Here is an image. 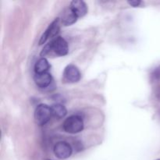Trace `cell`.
I'll use <instances>...</instances> for the list:
<instances>
[{
    "mask_svg": "<svg viewBox=\"0 0 160 160\" xmlns=\"http://www.w3.org/2000/svg\"><path fill=\"white\" fill-rule=\"evenodd\" d=\"M62 128L69 134H78L84 129V121L80 116H70L65 120Z\"/></svg>",
    "mask_w": 160,
    "mask_h": 160,
    "instance_id": "obj_1",
    "label": "cell"
},
{
    "mask_svg": "<svg viewBox=\"0 0 160 160\" xmlns=\"http://www.w3.org/2000/svg\"><path fill=\"white\" fill-rule=\"evenodd\" d=\"M52 117L51 107L46 104H39L34 110V120L39 126L46 124Z\"/></svg>",
    "mask_w": 160,
    "mask_h": 160,
    "instance_id": "obj_2",
    "label": "cell"
},
{
    "mask_svg": "<svg viewBox=\"0 0 160 160\" xmlns=\"http://www.w3.org/2000/svg\"><path fill=\"white\" fill-rule=\"evenodd\" d=\"M52 51L54 52L56 55L60 56H66L68 53L69 47L67 41L60 36H57L55 38L52 39L49 42Z\"/></svg>",
    "mask_w": 160,
    "mask_h": 160,
    "instance_id": "obj_3",
    "label": "cell"
},
{
    "mask_svg": "<svg viewBox=\"0 0 160 160\" xmlns=\"http://www.w3.org/2000/svg\"><path fill=\"white\" fill-rule=\"evenodd\" d=\"M59 20L60 19L56 18L48 25V27L47 28V29L45 30V32L43 33V34L41 37L40 40H39V45H43L46 42V41L48 39H53L56 38V36L57 35L59 31Z\"/></svg>",
    "mask_w": 160,
    "mask_h": 160,
    "instance_id": "obj_4",
    "label": "cell"
},
{
    "mask_svg": "<svg viewBox=\"0 0 160 160\" xmlns=\"http://www.w3.org/2000/svg\"><path fill=\"white\" fill-rule=\"evenodd\" d=\"M53 152L54 154L58 159H66L70 157L72 155L71 146L69 143L66 142H59L55 145L53 148Z\"/></svg>",
    "mask_w": 160,
    "mask_h": 160,
    "instance_id": "obj_5",
    "label": "cell"
},
{
    "mask_svg": "<svg viewBox=\"0 0 160 160\" xmlns=\"http://www.w3.org/2000/svg\"><path fill=\"white\" fill-rule=\"evenodd\" d=\"M81 74L79 69L73 64L67 66L63 71V78L69 83H76L81 80Z\"/></svg>",
    "mask_w": 160,
    "mask_h": 160,
    "instance_id": "obj_6",
    "label": "cell"
},
{
    "mask_svg": "<svg viewBox=\"0 0 160 160\" xmlns=\"http://www.w3.org/2000/svg\"><path fill=\"white\" fill-rule=\"evenodd\" d=\"M34 81L38 87L41 88H45L51 84L52 81V77L48 72L43 73H35Z\"/></svg>",
    "mask_w": 160,
    "mask_h": 160,
    "instance_id": "obj_7",
    "label": "cell"
},
{
    "mask_svg": "<svg viewBox=\"0 0 160 160\" xmlns=\"http://www.w3.org/2000/svg\"><path fill=\"white\" fill-rule=\"evenodd\" d=\"M70 8L76 14L78 18L84 17L88 12L87 4L82 0H73V1H72L70 2Z\"/></svg>",
    "mask_w": 160,
    "mask_h": 160,
    "instance_id": "obj_8",
    "label": "cell"
},
{
    "mask_svg": "<svg viewBox=\"0 0 160 160\" xmlns=\"http://www.w3.org/2000/svg\"><path fill=\"white\" fill-rule=\"evenodd\" d=\"M78 17H77L76 14L69 7L63 11L60 20L63 26H70L73 24L78 20Z\"/></svg>",
    "mask_w": 160,
    "mask_h": 160,
    "instance_id": "obj_9",
    "label": "cell"
},
{
    "mask_svg": "<svg viewBox=\"0 0 160 160\" xmlns=\"http://www.w3.org/2000/svg\"><path fill=\"white\" fill-rule=\"evenodd\" d=\"M52 115L56 119L63 118L67 114V110L63 105L60 103H56L51 106Z\"/></svg>",
    "mask_w": 160,
    "mask_h": 160,
    "instance_id": "obj_10",
    "label": "cell"
},
{
    "mask_svg": "<svg viewBox=\"0 0 160 160\" xmlns=\"http://www.w3.org/2000/svg\"><path fill=\"white\" fill-rule=\"evenodd\" d=\"M50 69V64L45 58H41L36 62L34 65V72L35 73H47Z\"/></svg>",
    "mask_w": 160,
    "mask_h": 160,
    "instance_id": "obj_11",
    "label": "cell"
},
{
    "mask_svg": "<svg viewBox=\"0 0 160 160\" xmlns=\"http://www.w3.org/2000/svg\"><path fill=\"white\" fill-rule=\"evenodd\" d=\"M150 78L152 82H160V66L153 70L150 75Z\"/></svg>",
    "mask_w": 160,
    "mask_h": 160,
    "instance_id": "obj_12",
    "label": "cell"
},
{
    "mask_svg": "<svg viewBox=\"0 0 160 160\" xmlns=\"http://www.w3.org/2000/svg\"><path fill=\"white\" fill-rule=\"evenodd\" d=\"M128 2L130 6H133V7H138V6H140L142 2L140 1V0H134V1H128Z\"/></svg>",
    "mask_w": 160,
    "mask_h": 160,
    "instance_id": "obj_13",
    "label": "cell"
},
{
    "mask_svg": "<svg viewBox=\"0 0 160 160\" xmlns=\"http://www.w3.org/2000/svg\"><path fill=\"white\" fill-rule=\"evenodd\" d=\"M155 95H156V98H157L158 101L160 102V85L156 88V92H155Z\"/></svg>",
    "mask_w": 160,
    "mask_h": 160,
    "instance_id": "obj_14",
    "label": "cell"
},
{
    "mask_svg": "<svg viewBox=\"0 0 160 160\" xmlns=\"http://www.w3.org/2000/svg\"><path fill=\"white\" fill-rule=\"evenodd\" d=\"M159 117H160V110H159Z\"/></svg>",
    "mask_w": 160,
    "mask_h": 160,
    "instance_id": "obj_15",
    "label": "cell"
},
{
    "mask_svg": "<svg viewBox=\"0 0 160 160\" xmlns=\"http://www.w3.org/2000/svg\"><path fill=\"white\" fill-rule=\"evenodd\" d=\"M46 160H51V159H46Z\"/></svg>",
    "mask_w": 160,
    "mask_h": 160,
    "instance_id": "obj_16",
    "label": "cell"
},
{
    "mask_svg": "<svg viewBox=\"0 0 160 160\" xmlns=\"http://www.w3.org/2000/svg\"><path fill=\"white\" fill-rule=\"evenodd\" d=\"M157 160H160V159H157Z\"/></svg>",
    "mask_w": 160,
    "mask_h": 160,
    "instance_id": "obj_17",
    "label": "cell"
}]
</instances>
